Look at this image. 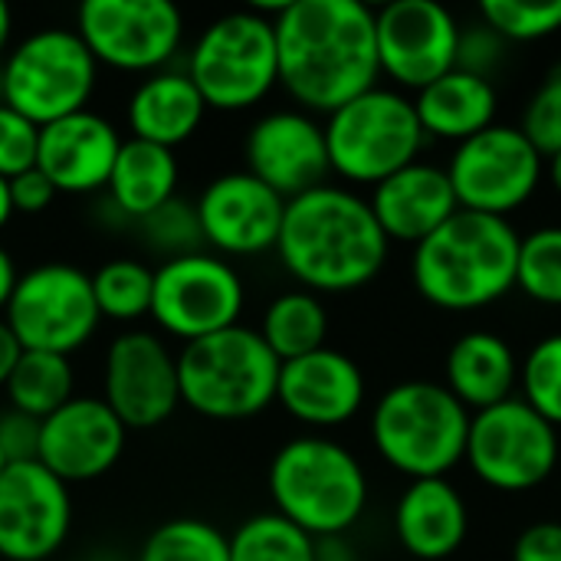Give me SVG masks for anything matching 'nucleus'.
<instances>
[{"instance_id": "1", "label": "nucleus", "mask_w": 561, "mask_h": 561, "mask_svg": "<svg viewBox=\"0 0 561 561\" xmlns=\"http://www.w3.org/2000/svg\"><path fill=\"white\" fill-rule=\"evenodd\" d=\"M279 85L309 115H332L381 79L375 10L362 0H289L273 20Z\"/></svg>"}, {"instance_id": "2", "label": "nucleus", "mask_w": 561, "mask_h": 561, "mask_svg": "<svg viewBox=\"0 0 561 561\" xmlns=\"http://www.w3.org/2000/svg\"><path fill=\"white\" fill-rule=\"evenodd\" d=\"M388 253L368 197L352 187L322 184L286 201L276 256L302 289L316 296L365 289L381 276Z\"/></svg>"}, {"instance_id": "3", "label": "nucleus", "mask_w": 561, "mask_h": 561, "mask_svg": "<svg viewBox=\"0 0 561 561\" xmlns=\"http://www.w3.org/2000/svg\"><path fill=\"white\" fill-rule=\"evenodd\" d=\"M519 230L503 217L457 210L414 247L411 279L444 312H477L516 289Z\"/></svg>"}, {"instance_id": "4", "label": "nucleus", "mask_w": 561, "mask_h": 561, "mask_svg": "<svg viewBox=\"0 0 561 561\" xmlns=\"http://www.w3.org/2000/svg\"><path fill=\"white\" fill-rule=\"evenodd\" d=\"M273 513L312 539L348 536L368 510L362 460L332 437L302 434L286 440L266 473Z\"/></svg>"}, {"instance_id": "5", "label": "nucleus", "mask_w": 561, "mask_h": 561, "mask_svg": "<svg viewBox=\"0 0 561 561\" xmlns=\"http://www.w3.org/2000/svg\"><path fill=\"white\" fill-rule=\"evenodd\" d=\"M283 362L250 325H230L178 352L181 404L207 421H250L276 404Z\"/></svg>"}, {"instance_id": "6", "label": "nucleus", "mask_w": 561, "mask_h": 561, "mask_svg": "<svg viewBox=\"0 0 561 561\" xmlns=\"http://www.w3.org/2000/svg\"><path fill=\"white\" fill-rule=\"evenodd\" d=\"M470 417L447 385L401 381L371 411V444L408 480H437L463 463Z\"/></svg>"}, {"instance_id": "7", "label": "nucleus", "mask_w": 561, "mask_h": 561, "mask_svg": "<svg viewBox=\"0 0 561 561\" xmlns=\"http://www.w3.org/2000/svg\"><path fill=\"white\" fill-rule=\"evenodd\" d=\"M329 168L348 184L375 187L421 161L427 135L414 99L391 85H375L322 122Z\"/></svg>"}, {"instance_id": "8", "label": "nucleus", "mask_w": 561, "mask_h": 561, "mask_svg": "<svg viewBox=\"0 0 561 561\" xmlns=\"http://www.w3.org/2000/svg\"><path fill=\"white\" fill-rule=\"evenodd\" d=\"M184 72L214 112H247L279 85L276 26L256 7L217 16L187 49Z\"/></svg>"}, {"instance_id": "9", "label": "nucleus", "mask_w": 561, "mask_h": 561, "mask_svg": "<svg viewBox=\"0 0 561 561\" xmlns=\"http://www.w3.org/2000/svg\"><path fill=\"white\" fill-rule=\"evenodd\" d=\"M95 76L99 62L72 26H43L3 56L0 102L43 128L89 108Z\"/></svg>"}, {"instance_id": "10", "label": "nucleus", "mask_w": 561, "mask_h": 561, "mask_svg": "<svg viewBox=\"0 0 561 561\" xmlns=\"http://www.w3.org/2000/svg\"><path fill=\"white\" fill-rule=\"evenodd\" d=\"M3 322L23 352L72 355L89 345L102 316L92 296V276L72 263L49 260L20 273Z\"/></svg>"}, {"instance_id": "11", "label": "nucleus", "mask_w": 561, "mask_h": 561, "mask_svg": "<svg viewBox=\"0 0 561 561\" xmlns=\"http://www.w3.org/2000/svg\"><path fill=\"white\" fill-rule=\"evenodd\" d=\"M463 463L490 490L500 493L539 490L559 470V431L516 394L470 417Z\"/></svg>"}, {"instance_id": "12", "label": "nucleus", "mask_w": 561, "mask_h": 561, "mask_svg": "<svg viewBox=\"0 0 561 561\" xmlns=\"http://www.w3.org/2000/svg\"><path fill=\"white\" fill-rule=\"evenodd\" d=\"M243 306V279L237 266L217 253H184L161 260L154 270L151 319L161 335H171L184 345L240 325Z\"/></svg>"}, {"instance_id": "13", "label": "nucleus", "mask_w": 561, "mask_h": 561, "mask_svg": "<svg viewBox=\"0 0 561 561\" xmlns=\"http://www.w3.org/2000/svg\"><path fill=\"white\" fill-rule=\"evenodd\" d=\"M447 178L460 210L510 220L536 197L546 178V158L533 148L519 125L496 122L454 148Z\"/></svg>"}, {"instance_id": "14", "label": "nucleus", "mask_w": 561, "mask_h": 561, "mask_svg": "<svg viewBox=\"0 0 561 561\" xmlns=\"http://www.w3.org/2000/svg\"><path fill=\"white\" fill-rule=\"evenodd\" d=\"M72 30L99 66L151 76L181 53L184 13L171 0H85Z\"/></svg>"}, {"instance_id": "15", "label": "nucleus", "mask_w": 561, "mask_h": 561, "mask_svg": "<svg viewBox=\"0 0 561 561\" xmlns=\"http://www.w3.org/2000/svg\"><path fill=\"white\" fill-rule=\"evenodd\" d=\"M128 431L161 427L181 404L178 355L161 332L125 329L102 362V394Z\"/></svg>"}, {"instance_id": "16", "label": "nucleus", "mask_w": 561, "mask_h": 561, "mask_svg": "<svg viewBox=\"0 0 561 561\" xmlns=\"http://www.w3.org/2000/svg\"><path fill=\"white\" fill-rule=\"evenodd\" d=\"M381 76L398 92H421L457 69L460 23L434 0H394L375 10Z\"/></svg>"}, {"instance_id": "17", "label": "nucleus", "mask_w": 561, "mask_h": 561, "mask_svg": "<svg viewBox=\"0 0 561 561\" xmlns=\"http://www.w3.org/2000/svg\"><path fill=\"white\" fill-rule=\"evenodd\" d=\"M72 496L39 460L0 473V559L49 561L69 539Z\"/></svg>"}, {"instance_id": "18", "label": "nucleus", "mask_w": 561, "mask_h": 561, "mask_svg": "<svg viewBox=\"0 0 561 561\" xmlns=\"http://www.w3.org/2000/svg\"><path fill=\"white\" fill-rule=\"evenodd\" d=\"M243 154L247 171L283 201L329 184L332 174L325 128L302 108H276L260 115L247 131Z\"/></svg>"}, {"instance_id": "19", "label": "nucleus", "mask_w": 561, "mask_h": 561, "mask_svg": "<svg viewBox=\"0 0 561 561\" xmlns=\"http://www.w3.org/2000/svg\"><path fill=\"white\" fill-rule=\"evenodd\" d=\"M194 210L217 256H260L279 243L286 201L250 171H227L201 191Z\"/></svg>"}, {"instance_id": "20", "label": "nucleus", "mask_w": 561, "mask_h": 561, "mask_svg": "<svg viewBox=\"0 0 561 561\" xmlns=\"http://www.w3.org/2000/svg\"><path fill=\"white\" fill-rule=\"evenodd\" d=\"M128 427L99 394H76L43 421L36 460L66 486L105 477L125 454Z\"/></svg>"}, {"instance_id": "21", "label": "nucleus", "mask_w": 561, "mask_h": 561, "mask_svg": "<svg viewBox=\"0 0 561 561\" xmlns=\"http://www.w3.org/2000/svg\"><path fill=\"white\" fill-rule=\"evenodd\" d=\"M368 385L355 358L339 348H319L312 355L283 362L276 404L312 431H332L358 417Z\"/></svg>"}, {"instance_id": "22", "label": "nucleus", "mask_w": 561, "mask_h": 561, "mask_svg": "<svg viewBox=\"0 0 561 561\" xmlns=\"http://www.w3.org/2000/svg\"><path fill=\"white\" fill-rule=\"evenodd\" d=\"M122 141L105 115L82 108L39 128L36 168L53 181L56 194H95L108 184Z\"/></svg>"}, {"instance_id": "23", "label": "nucleus", "mask_w": 561, "mask_h": 561, "mask_svg": "<svg viewBox=\"0 0 561 561\" xmlns=\"http://www.w3.org/2000/svg\"><path fill=\"white\" fill-rule=\"evenodd\" d=\"M368 204L388 243L408 247L427 240L460 210L447 168H437L431 161H414L375 184Z\"/></svg>"}, {"instance_id": "24", "label": "nucleus", "mask_w": 561, "mask_h": 561, "mask_svg": "<svg viewBox=\"0 0 561 561\" xmlns=\"http://www.w3.org/2000/svg\"><path fill=\"white\" fill-rule=\"evenodd\" d=\"M470 533V513L460 490L447 480H411L394 506V536L408 556L444 561L457 556Z\"/></svg>"}, {"instance_id": "25", "label": "nucleus", "mask_w": 561, "mask_h": 561, "mask_svg": "<svg viewBox=\"0 0 561 561\" xmlns=\"http://www.w3.org/2000/svg\"><path fill=\"white\" fill-rule=\"evenodd\" d=\"M207 102L191 82L184 69H161L145 76L131 95H128V128L131 138L161 145V148H178L194 138V131L204 125Z\"/></svg>"}, {"instance_id": "26", "label": "nucleus", "mask_w": 561, "mask_h": 561, "mask_svg": "<svg viewBox=\"0 0 561 561\" xmlns=\"http://www.w3.org/2000/svg\"><path fill=\"white\" fill-rule=\"evenodd\" d=\"M519 358L513 345L486 329L460 335L447 352V391L470 411L496 408L516 398L519 388Z\"/></svg>"}, {"instance_id": "27", "label": "nucleus", "mask_w": 561, "mask_h": 561, "mask_svg": "<svg viewBox=\"0 0 561 561\" xmlns=\"http://www.w3.org/2000/svg\"><path fill=\"white\" fill-rule=\"evenodd\" d=\"M414 108H417L427 141L431 138L454 141L457 148L470 141L473 135L486 131L490 125H496L500 95H496L493 79L450 69L447 76H440L437 82H431L427 89L414 95Z\"/></svg>"}, {"instance_id": "28", "label": "nucleus", "mask_w": 561, "mask_h": 561, "mask_svg": "<svg viewBox=\"0 0 561 561\" xmlns=\"http://www.w3.org/2000/svg\"><path fill=\"white\" fill-rule=\"evenodd\" d=\"M178 181H181V164L171 148L141 138H125L105 191L122 217L141 224L168 201H174Z\"/></svg>"}, {"instance_id": "29", "label": "nucleus", "mask_w": 561, "mask_h": 561, "mask_svg": "<svg viewBox=\"0 0 561 561\" xmlns=\"http://www.w3.org/2000/svg\"><path fill=\"white\" fill-rule=\"evenodd\" d=\"M256 332L263 335V342L270 345V352L279 362H293V358H302V355L325 348L329 312L316 293L289 289V293H279L266 306Z\"/></svg>"}, {"instance_id": "30", "label": "nucleus", "mask_w": 561, "mask_h": 561, "mask_svg": "<svg viewBox=\"0 0 561 561\" xmlns=\"http://www.w3.org/2000/svg\"><path fill=\"white\" fill-rule=\"evenodd\" d=\"M13 411H23L36 421H46L66 401L76 398V371L66 355L53 352H23L3 385Z\"/></svg>"}, {"instance_id": "31", "label": "nucleus", "mask_w": 561, "mask_h": 561, "mask_svg": "<svg viewBox=\"0 0 561 561\" xmlns=\"http://www.w3.org/2000/svg\"><path fill=\"white\" fill-rule=\"evenodd\" d=\"M92 296L99 316L108 322L135 325L141 319H151L154 270L131 256L108 260L92 273Z\"/></svg>"}, {"instance_id": "32", "label": "nucleus", "mask_w": 561, "mask_h": 561, "mask_svg": "<svg viewBox=\"0 0 561 561\" xmlns=\"http://www.w3.org/2000/svg\"><path fill=\"white\" fill-rule=\"evenodd\" d=\"M230 561H316V539L279 513H256L230 533Z\"/></svg>"}, {"instance_id": "33", "label": "nucleus", "mask_w": 561, "mask_h": 561, "mask_svg": "<svg viewBox=\"0 0 561 561\" xmlns=\"http://www.w3.org/2000/svg\"><path fill=\"white\" fill-rule=\"evenodd\" d=\"M138 561H230V536L207 519H168L141 542Z\"/></svg>"}, {"instance_id": "34", "label": "nucleus", "mask_w": 561, "mask_h": 561, "mask_svg": "<svg viewBox=\"0 0 561 561\" xmlns=\"http://www.w3.org/2000/svg\"><path fill=\"white\" fill-rule=\"evenodd\" d=\"M516 289L539 302L561 306V227H536L519 237V263H516Z\"/></svg>"}, {"instance_id": "35", "label": "nucleus", "mask_w": 561, "mask_h": 561, "mask_svg": "<svg viewBox=\"0 0 561 561\" xmlns=\"http://www.w3.org/2000/svg\"><path fill=\"white\" fill-rule=\"evenodd\" d=\"M519 398L561 431V332L536 342L519 365Z\"/></svg>"}, {"instance_id": "36", "label": "nucleus", "mask_w": 561, "mask_h": 561, "mask_svg": "<svg viewBox=\"0 0 561 561\" xmlns=\"http://www.w3.org/2000/svg\"><path fill=\"white\" fill-rule=\"evenodd\" d=\"M480 20L500 33L506 43H536L561 33L559 3H526V0H483Z\"/></svg>"}, {"instance_id": "37", "label": "nucleus", "mask_w": 561, "mask_h": 561, "mask_svg": "<svg viewBox=\"0 0 561 561\" xmlns=\"http://www.w3.org/2000/svg\"><path fill=\"white\" fill-rule=\"evenodd\" d=\"M145 243L151 253H161V260H174L184 253H197L204 247V233H201V220L194 204L187 201H168L161 210H154L151 217H145L141 224Z\"/></svg>"}, {"instance_id": "38", "label": "nucleus", "mask_w": 561, "mask_h": 561, "mask_svg": "<svg viewBox=\"0 0 561 561\" xmlns=\"http://www.w3.org/2000/svg\"><path fill=\"white\" fill-rule=\"evenodd\" d=\"M519 131L533 141V148L549 161L561 151V66H556L546 82L533 92Z\"/></svg>"}, {"instance_id": "39", "label": "nucleus", "mask_w": 561, "mask_h": 561, "mask_svg": "<svg viewBox=\"0 0 561 561\" xmlns=\"http://www.w3.org/2000/svg\"><path fill=\"white\" fill-rule=\"evenodd\" d=\"M36 148H39V125L13 112L0 102V178H16L30 168H36Z\"/></svg>"}, {"instance_id": "40", "label": "nucleus", "mask_w": 561, "mask_h": 561, "mask_svg": "<svg viewBox=\"0 0 561 561\" xmlns=\"http://www.w3.org/2000/svg\"><path fill=\"white\" fill-rule=\"evenodd\" d=\"M506 46L510 43L500 33H493L483 20L480 23H470V26H460L457 69L473 72V76H483V79H493L496 66L506 56Z\"/></svg>"}, {"instance_id": "41", "label": "nucleus", "mask_w": 561, "mask_h": 561, "mask_svg": "<svg viewBox=\"0 0 561 561\" xmlns=\"http://www.w3.org/2000/svg\"><path fill=\"white\" fill-rule=\"evenodd\" d=\"M39 431L43 421L23 414V411H0V450L7 463H30L39 454Z\"/></svg>"}, {"instance_id": "42", "label": "nucleus", "mask_w": 561, "mask_h": 561, "mask_svg": "<svg viewBox=\"0 0 561 561\" xmlns=\"http://www.w3.org/2000/svg\"><path fill=\"white\" fill-rule=\"evenodd\" d=\"M10 184V204H13V214H43L53 207V201L59 197L53 181L39 171V168H30L16 178L7 181Z\"/></svg>"}, {"instance_id": "43", "label": "nucleus", "mask_w": 561, "mask_h": 561, "mask_svg": "<svg viewBox=\"0 0 561 561\" xmlns=\"http://www.w3.org/2000/svg\"><path fill=\"white\" fill-rule=\"evenodd\" d=\"M513 561H561V523H533L513 542Z\"/></svg>"}, {"instance_id": "44", "label": "nucleus", "mask_w": 561, "mask_h": 561, "mask_svg": "<svg viewBox=\"0 0 561 561\" xmlns=\"http://www.w3.org/2000/svg\"><path fill=\"white\" fill-rule=\"evenodd\" d=\"M20 355H23V348H20L16 335L10 332V325L0 316V388L7 385V378H10V371H13V365H16Z\"/></svg>"}, {"instance_id": "45", "label": "nucleus", "mask_w": 561, "mask_h": 561, "mask_svg": "<svg viewBox=\"0 0 561 561\" xmlns=\"http://www.w3.org/2000/svg\"><path fill=\"white\" fill-rule=\"evenodd\" d=\"M316 561H358L355 549L348 546L345 536H332V539H316Z\"/></svg>"}, {"instance_id": "46", "label": "nucleus", "mask_w": 561, "mask_h": 561, "mask_svg": "<svg viewBox=\"0 0 561 561\" xmlns=\"http://www.w3.org/2000/svg\"><path fill=\"white\" fill-rule=\"evenodd\" d=\"M16 279H20L16 263H13L10 250H7V247H0V316H3V309H7V302H10V296H13Z\"/></svg>"}, {"instance_id": "47", "label": "nucleus", "mask_w": 561, "mask_h": 561, "mask_svg": "<svg viewBox=\"0 0 561 561\" xmlns=\"http://www.w3.org/2000/svg\"><path fill=\"white\" fill-rule=\"evenodd\" d=\"M10 46H13V13H10V7L0 0V62H3V56L10 53Z\"/></svg>"}, {"instance_id": "48", "label": "nucleus", "mask_w": 561, "mask_h": 561, "mask_svg": "<svg viewBox=\"0 0 561 561\" xmlns=\"http://www.w3.org/2000/svg\"><path fill=\"white\" fill-rule=\"evenodd\" d=\"M10 217H13V204H10V184H7V178H0V230L10 224Z\"/></svg>"}, {"instance_id": "49", "label": "nucleus", "mask_w": 561, "mask_h": 561, "mask_svg": "<svg viewBox=\"0 0 561 561\" xmlns=\"http://www.w3.org/2000/svg\"><path fill=\"white\" fill-rule=\"evenodd\" d=\"M546 174H549V184L556 187V194L561 197V151L546 161Z\"/></svg>"}, {"instance_id": "50", "label": "nucleus", "mask_w": 561, "mask_h": 561, "mask_svg": "<svg viewBox=\"0 0 561 561\" xmlns=\"http://www.w3.org/2000/svg\"><path fill=\"white\" fill-rule=\"evenodd\" d=\"M7 467H10V463H7V457H3V450H0V473H3Z\"/></svg>"}]
</instances>
